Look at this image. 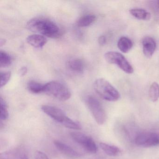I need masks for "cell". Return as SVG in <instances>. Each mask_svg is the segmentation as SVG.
Masks as SVG:
<instances>
[{"label": "cell", "instance_id": "10", "mask_svg": "<svg viewBox=\"0 0 159 159\" xmlns=\"http://www.w3.org/2000/svg\"><path fill=\"white\" fill-rule=\"evenodd\" d=\"M156 43L151 37H146L142 41V48L144 55L148 58L151 57L156 49Z\"/></svg>", "mask_w": 159, "mask_h": 159}, {"label": "cell", "instance_id": "28", "mask_svg": "<svg viewBox=\"0 0 159 159\" xmlns=\"http://www.w3.org/2000/svg\"><path fill=\"white\" fill-rule=\"evenodd\" d=\"M29 159L28 157H27L26 155H25V156L23 157V159Z\"/></svg>", "mask_w": 159, "mask_h": 159}, {"label": "cell", "instance_id": "2", "mask_svg": "<svg viewBox=\"0 0 159 159\" xmlns=\"http://www.w3.org/2000/svg\"><path fill=\"white\" fill-rule=\"evenodd\" d=\"M41 109L46 115L66 128L73 130L81 129V126L79 123L71 120L66 116L62 110L57 107L43 105L41 107Z\"/></svg>", "mask_w": 159, "mask_h": 159}, {"label": "cell", "instance_id": "18", "mask_svg": "<svg viewBox=\"0 0 159 159\" xmlns=\"http://www.w3.org/2000/svg\"><path fill=\"white\" fill-rule=\"evenodd\" d=\"M28 89L30 92L34 94L44 93V84L35 81H30L27 85Z\"/></svg>", "mask_w": 159, "mask_h": 159}, {"label": "cell", "instance_id": "21", "mask_svg": "<svg viewBox=\"0 0 159 159\" xmlns=\"http://www.w3.org/2000/svg\"><path fill=\"white\" fill-rule=\"evenodd\" d=\"M0 106H1V115H0L1 120H7L9 117V111H8L6 102L2 97L0 98Z\"/></svg>", "mask_w": 159, "mask_h": 159}, {"label": "cell", "instance_id": "12", "mask_svg": "<svg viewBox=\"0 0 159 159\" xmlns=\"http://www.w3.org/2000/svg\"><path fill=\"white\" fill-rule=\"evenodd\" d=\"M25 155L23 149L16 148L2 153L0 159H22Z\"/></svg>", "mask_w": 159, "mask_h": 159}, {"label": "cell", "instance_id": "27", "mask_svg": "<svg viewBox=\"0 0 159 159\" xmlns=\"http://www.w3.org/2000/svg\"><path fill=\"white\" fill-rule=\"evenodd\" d=\"M157 3H156V7H157V9L159 11V1H157Z\"/></svg>", "mask_w": 159, "mask_h": 159}, {"label": "cell", "instance_id": "22", "mask_svg": "<svg viewBox=\"0 0 159 159\" xmlns=\"http://www.w3.org/2000/svg\"><path fill=\"white\" fill-rule=\"evenodd\" d=\"M11 77V72L10 71H3L1 72V80H0V87L2 88L7 84Z\"/></svg>", "mask_w": 159, "mask_h": 159}, {"label": "cell", "instance_id": "16", "mask_svg": "<svg viewBox=\"0 0 159 159\" xmlns=\"http://www.w3.org/2000/svg\"><path fill=\"white\" fill-rule=\"evenodd\" d=\"M130 13L135 18L141 20H150L151 14L146 10L141 9H132L129 11Z\"/></svg>", "mask_w": 159, "mask_h": 159}, {"label": "cell", "instance_id": "17", "mask_svg": "<svg viewBox=\"0 0 159 159\" xmlns=\"http://www.w3.org/2000/svg\"><path fill=\"white\" fill-rule=\"evenodd\" d=\"M95 16L86 15L80 18L77 22V25L80 27H86L93 24L96 20Z\"/></svg>", "mask_w": 159, "mask_h": 159}, {"label": "cell", "instance_id": "15", "mask_svg": "<svg viewBox=\"0 0 159 159\" xmlns=\"http://www.w3.org/2000/svg\"><path fill=\"white\" fill-rule=\"evenodd\" d=\"M68 66L72 71L78 73H82L84 70V63L81 59L75 58L69 61Z\"/></svg>", "mask_w": 159, "mask_h": 159}, {"label": "cell", "instance_id": "7", "mask_svg": "<svg viewBox=\"0 0 159 159\" xmlns=\"http://www.w3.org/2000/svg\"><path fill=\"white\" fill-rule=\"evenodd\" d=\"M86 102L96 122L100 125L104 124L106 120V113L100 102L94 97L88 96Z\"/></svg>", "mask_w": 159, "mask_h": 159}, {"label": "cell", "instance_id": "23", "mask_svg": "<svg viewBox=\"0 0 159 159\" xmlns=\"http://www.w3.org/2000/svg\"><path fill=\"white\" fill-rule=\"evenodd\" d=\"M35 158L36 159H49L46 154L40 151L36 152Z\"/></svg>", "mask_w": 159, "mask_h": 159}, {"label": "cell", "instance_id": "4", "mask_svg": "<svg viewBox=\"0 0 159 159\" xmlns=\"http://www.w3.org/2000/svg\"><path fill=\"white\" fill-rule=\"evenodd\" d=\"M44 93L62 101L68 100L71 96L69 89L58 81H52L44 84Z\"/></svg>", "mask_w": 159, "mask_h": 159}, {"label": "cell", "instance_id": "24", "mask_svg": "<svg viewBox=\"0 0 159 159\" xmlns=\"http://www.w3.org/2000/svg\"><path fill=\"white\" fill-rule=\"evenodd\" d=\"M98 43L99 45L103 46L106 44L107 42V39L105 36H101L99 37L98 39Z\"/></svg>", "mask_w": 159, "mask_h": 159}, {"label": "cell", "instance_id": "8", "mask_svg": "<svg viewBox=\"0 0 159 159\" xmlns=\"http://www.w3.org/2000/svg\"><path fill=\"white\" fill-rule=\"evenodd\" d=\"M70 136L76 143L81 146L87 152L92 154L97 152V146L91 137L80 132H71Z\"/></svg>", "mask_w": 159, "mask_h": 159}, {"label": "cell", "instance_id": "26", "mask_svg": "<svg viewBox=\"0 0 159 159\" xmlns=\"http://www.w3.org/2000/svg\"><path fill=\"white\" fill-rule=\"evenodd\" d=\"M6 43V40L5 39H1L0 40V46L1 47H2L3 45H5Z\"/></svg>", "mask_w": 159, "mask_h": 159}, {"label": "cell", "instance_id": "14", "mask_svg": "<svg viewBox=\"0 0 159 159\" xmlns=\"http://www.w3.org/2000/svg\"><path fill=\"white\" fill-rule=\"evenodd\" d=\"M118 48L122 52L126 53L130 51L133 46L132 40L129 38L122 37L119 39L117 43Z\"/></svg>", "mask_w": 159, "mask_h": 159}, {"label": "cell", "instance_id": "13", "mask_svg": "<svg viewBox=\"0 0 159 159\" xmlns=\"http://www.w3.org/2000/svg\"><path fill=\"white\" fill-rule=\"evenodd\" d=\"M99 146L104 152L109 156H118L122 152L121 150L119 147L114 145H109L107 143L101 142L99 144Z\"/></svg>", "mask_w": 159, "mask_h": 159}, {"label": "cell", "instance_id": "19", "mask_svg": "<svg viewBox=\"0 0 159 159\" xmlns=\"http://www.w3.org/2000/svg\"><path fill=\"white\" fill-rule=\"evenodd\" d=\"M149 98L152 102H155L159 98V84L153 82L150 86L148 92Z\"/></svg>", "mask_w": 159, "mask_h": 159}, {"label": "cell", "instance_id": "9", "mask_svg": "<svg viewBox=\"0 0 159 159\" xmlns=\"http://www.w3.org/2000/svg\"><path fill=\"white\" fill-rule=\"evenodd\" d=\"M54 144L56 148L63 154L70 158H76L80 157L81 154L71 147L58 140H55Z\"/></svg>", "mask_w": 159, "mask_h": 159}, {"label": "cell", "instance_id": "5", "mask_svg": "<svg viewBox=\"0 0 159 159\" xmlns=\"http://www.w3.org/2000/svg\"><path fill=\"white\" fill-rule=\"evenodd\" d=\"M105 58L107 62L118 66L121 70L127 74H132L134 69L122 54L116 52H107L105 54Z\"/></svg>", "mask_w": 159, "mask_h": 159}, {"label": "cell", "instance_id": "25", "mask_svg": "<svg viewBox=\"0 0 159 159\" xmlns=\"http://www.w3.org/2000/svg\"><path fill=\"white\" fill-rule=\"evenodd\" d=\"M28 69L26 67L23 66L19 70V74L21 77L25 76L27 73Z\"/></svg>", "mask_w": 159, "mask_h": 159}, {"label": "cell", "instance_id": "6", "mask_svg": "<svg viewBox=\"0 0 159 159\" xmlns=\"http://www.w3.org/2000/svg\"><path fill=\"white\" fill-rule=\"evenodd\" d=\"M138 147L149 148L159 146V132H143L138 133L134 140Z\"/></svg>", "mask_w": 159, "mask_h": 159}, {"label": "cell", "instance_id": "3", "mask_svg": "<svg viewBox=\"0 0 159 159\" xmlns=\"http://www.w3.org/2000/svg\"><path fill=\"white\" fill-rule=\"evenodd\" d=\"M93 88L97 94L107 101L114 102L120 98L118 90L105 79L100 78L96 80L94 82Z\"/></svg>", "mask_w": 159, "mask_h": 159}, {"label": "cell", "instance_id": "20", "mask_svg": "<svg viewBox=\"0 0 159 159\" xmlns=\"http://www.w3.org/2000/svg\"><path fill=\"white\" fill-rule=\"evenodd\" d=\"M12 62V57L7 52L1 51L0 52V67H7L11 66Z\"/></svg>", "mask_w": 159, "mask_h": 159}, {"label": "cell", "instance_id": "11", "mask_svg": "<svg viewBox=\"0 0 159 159\" xmlns=\"http://www.w3.org/2000/svg\"><path fill=\"white\" fill-rule=\"evenodd\" d=\"M27 42L34 48H42L47 43V39L44 36L40 34H33L27 37Z\"/></svg>", "mask_w": 159, "mask_h": 159}, {"label": "cell", "instance_id": "1", "mask_svg": "<svg viewBox=\"0 0 159 159\" xmlns=\"http://www.w3.org/2000/svg\"><path fill=\"white\" fill-rule=\"evenodd\" d=\"M26 27L32 32L52 39L58 38L62 34L61 29L55 23L44 17L30 19L27 23Z\"/></svg>", "mask_w": 159, "mask_h": 159}]
</instances>
